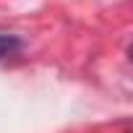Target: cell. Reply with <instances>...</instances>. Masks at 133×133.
<instances>
[{
  "instance_id": "6da1fadb",
  "label": "cell",
  "mask_w": 133,
  "mask_h": 133,
  "mask_svg": "<svg viewBox=\"0 0 133 133\" xmlns=\"http://www.w3.org/2000/svg\"><path fill=\"white\" fill-rule=\"evenodd\" d=\"M18 47H21V42L13 34H0V60H5L8 55H13Z\"/></svg>"
}]
</instances>
